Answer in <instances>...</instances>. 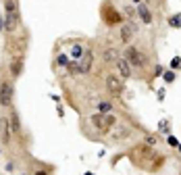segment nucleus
Masks as SVG:
<instances>
[{
	"label": "nucleus",
	"mask_w": 181,
	"mask_h": 175,
	"mask_svg": "<svg viewBox=\"0 0 181 175\" xmlns=\"http://www.w3.org/2000/svg\"><path fill=\"white\" fill-rule=\"evenodd\" d=\"M92 125L98 127L100 131H111V127L117 125V119H115V115H102V113H96V115L92 117Z\"/></svg>",
	"instance_id": "f257e3e1"
},
{
	"label": "nucleus",
	"mask_w": 181,
	"mask_h": 175,
	"mask_svg": "<svg viewBox=\"0 0 181 175\" xmlns=\"http://www.w3.org/2000/svg\"><path fill=\"white\" fill-rule=\"evenodd\" d=\"M125 58L129 61V65L131 67H146L148 65V56L142 52V50H138V48H127L125 50Z\"/></svg>",
	"instance_id": "f03ea898"
},
{
	"label": "nucleus",
	"mask_w": 181,
	"mask_h": 175,
	"mask_svg": "<svg viewBox=\"0 0 181 175\" xmlns=\"http://www.w3.org/2000/svg\"><path fill=\"white\" fill-rule=\"evenodd\" d=\"M69 67H71L73 73H88L90 67H92V54H90V52H85L84 61H81V58H79V61H73Z\"/></svg>",
	"instance_id": "7ed1b4c3"
},
{
	"label": "nucleus",
	"mask_w": 181,
	"mask_h": 175,
	"mask_svg": "<svg viewBox=\"0 0 181 175\" xmlns=\"http://www.w3.org/2000/svg\"><path fill=\"white\" fill-rule=\"evenodd\" d=\"M11 100H13V85H11V81H2V85H0V104L8 106Z\"/></svg>",
	"instance_id": "20e7f679"
},
{
	"label": "nucleus",
	"mask_w": 181,
	"mask_h": 175,
	"mask_svg": "<svg viewBox=\"0 0 181 175\" xmlns=\"http://www.w3.org/2000/svg\"><path fill=\"white\" fill-rule=\"evenodd\" d=\"M106 85H108V90H111L112 94H121V92H123V81H121L119 77H115V75H108Z\"/></svg>",
	"instance_id": "39448f33"
},
{
	"label": "nucleus",
	"mask_w": 181,
	"mask_h": 175,
	"mask_svg": "<svg viewBox=\"0 0 181 175\" xmlns=\"http://www.w3.org/2000/svg\"><path fill=\"white\" fill-rule=\"evenodd\" d=\"M135 31H138V25H135V23L123 25V29H121V40H123V42H129L133 35H135Z\"/></svg>",
	"instance_id": "423d86ee"
},
{
	"label": "nucleus",
	"mask_w": 181,
	"mask_h": 175,
	"mask_svg": "<svg viewBox=\"0 0 181 175\" xmlns=\"http://www.w3.org/2000/svg\"><path fill=\"white\" fill-rule=\"evenodd\" d=\"M115 63H117V69H119V73H121V77H129V75H131V69H129L131 65H129L127 58H117Z\"/></svg>",
	"instance_id": "0eeeda50"
},
{
	"label": "nucleus",
	"mask_w": 181,
	"mask_h": 175,
	"mask_svg": "<svg viewBox=\"0 0 181 175\" xmlns=\"http://www.w3.org/2000/svg\"><path fill=\"white\" fill-rule=\"evenodd\" d=\"M23 71V56H17V58H13L11 61V75H21Z\"/></svg>",
	"instance_id": "6e6552de"
},
{
	"label": "nucleus",
	"mask_w": 181,
	"mask_h": 175,
	"mask_svg": "<svg viewBox=\"0 0 181 175\" xmlns=\"http://www.w3.org/2000/svg\"><path fill=\"white\" fill-rule=\"evenodd\" d=\"M0 136H2V142L4 144H8L11 142V127H8V123H7V119H0Z\"/></svg>",
	"instance_id": "1a4fd4ad"
},
{
	"label": "nucleus",
	"mask_w": 181,
	"mask_h": 175,
	"mask_svg": "<svg viewBox=\"0 0 181 175\" xmlns=\"http://www.w3.org/2000/svg\"><path fill=\"white\" fill-rule=\"evenodd\" d=\"M15 27H17V11L15 13H7V25H4V29L8 34H13Z\"/></svg>",
	"instance_id": "9d476101"
},
{
	"label": "nucleus",
	"mask_w": 181,
	"mask_h": 175,
	"mask_svg": "<svg viewBox=\"0 0 181 175\" xmlns=\"http://www.w3.org/2000/svg\"><path fill=\"white\" fill-rule=\"evenodd\" d=\"M138 13H139V17H142V21H144V23H152V13H150V8H148L146 4H139Z\"/></svg>",
	"instance_id": "9b49d317"
},
{
	"label": "nucleus",
	"mask_w": 181,
	"mask_h": 175,
	"mask_svg": "<svg viewBox=\"0 0 181 175\" xmlns=\"http://www.w3.org/2000/svg\"><path fill=\"white\" fill-rule=\"evenodd\" d=\"M104 15H106V21H108V23H121V15H119L117 11H111V8L106 7Z\"/></svg>",
	"instance_id": "f8f14e48"
},
{
	"label": "nucleus",
	"mask_w": 181,
	"mask_h": 175,
	"mask_svg": "<svg viewBox=\"0 0 181 175\" xmlns=\"http://www.w3.org/2000/svg\"><path fill=\"white\" fill-rule=\"evenodd\" d=\"M11 127H13L15 133H19V129H21V123H19V115H17V113L11 115Z\"/></svg>",
	"instance_id": "ddd939ff"
},
{
	"label": "nucleus",
	"mask_w": 181,
	"mask_h": 175,
	"mask_svg": "<svg viewBox=\"0 0 181 175\" xmlns=\"http://www.w3.org/2000/svg\"><path fill=\"white\" fill-rule=\"evenodd\" d=\"M84 54H85V50L81 48V46H73V50H71V56H73L75 61H79V58H81Z\"/></svg>",
	"instance_id": "4468645a"
},
{
	"label": "nucleus",
	"mask_w": 181,
	"mask_h": 175,
	"mask_svg": "<svg viewBox=\"0 0 181 175\" xmlns=\"http://www.w3.org/2000/svg\"><path fill=\"white\" fill-rule=\"evenodd\" d=\"M112 136H115V140H123V138H127V136H129V129H127V127H121V129H119V133H112Z\"/></svg>",
	"instance_id": "2eb2a0df"
},
{
	"label": "nucleus",
	"mask_w": 181,
	"mask_h": 175,
	"mask_svg": "<svg viewBox=\"0 0 181 175\" xmlns=\"http://www.w3.org/2000/svg\"><path fill=\"white\" fill-rule=\"evenodd\" d=\"M56 63H58V65H65V67H67V65H71V63H69V56H67V54H58Z\"/></svg>",
	"instance_id": "dca6fc26"
},
{
	"label": "nucleus",
	"mask_w": 181,
	"mask_h": 175,
	"mask_svg": "<svg viewBox=\"0 0 181 175\" xmlns=\"http://www.w3.org/2000/svg\"><path fill=\"white\" fill-rule=\"evenodd\" d=\"M17 11V2L15 0H7V13H15Z\"/></svg>",
	"instance_id": "f3484780"
},
{
	"label": "nucleus",
	"mask_w": 181,
	"mask_h": 175,
	"mask_svg": "<svg viewBox=\"0 0 181 175\" xmlns=\"http://www.w3.org/2000/svg\"><path fill=\"white\" fill-rule=\"evenodd\" d=\"M119 56H117V52H115V50H106V61H117Z\"/></svg>",
	"instance_id": "a211bd4d"
},
{
	"label": "nucleus",
	"mask_w": 181,
	"mask_h": 175,
	"mask_svg": "<svg viewBox=\"0 0 181 175\" xmlns=\"http://www.w3.org/2000/svg\"><path fill=\"white\" fill-rule=\"evenodd\" d=\"M171 25L173 27H181V15H175L173 19H171Z\"/></svg>",
	"instance_id": "6ab92c4d"
},
{
	"label": "nucleus",
	"mask_w": 181,
	"mask_h": 175,
	"mask_svg": "<svg viewBox=\"0 0 181 175\" xmlns=\"http://www.w3.org/2000/svg\"><path fill=\"white\" fill-rule=\"evenodd\" d=\"M179 65H181V58H179V56H175L173 61H171V69H179Z\"/></svg>",
	"instance_id": "aec40b11"
},
{
	"label": "nucleus",
	"mask_w": 181,
	"mask_h": 175,
	"mask_svg": "<svg viewBox=\"0 0 181 175\" xmlns=\"http://www.w3.org/2000/svg\"><path fill=\"white\" fill-rule=\"evenodd\" d=\"M98 108H100V111H111V104H108V102H100V104H98Z\"/></svg>",
	"instance_id": "412c9836"
},
{
	"label": "nucleus",
	"mask_w": 181,
	"mask_h": 175,
	"mask_svg": "<svg viewBox=\"0 0 181 175\" xmlns=\"http://www.w3.org/2000/svg\"><path fill=\"white\" fill-rule=\"evenodd\" d=\"M173 79H175V75L171 71H167V73H165V81H173Z\"/></svg>",
	"instance_id": "4be33fe9"
},
{
	"label": "nucleus",
	"mask_w": 181,
	"mask_h": 175,
	"mask_svg": "<svg viewBox=\"0 0 181 175\" xmlns=\"http://www.w3.org/2000/svg\"><path fill=\"white\" fill-rule=\"evenodd\" d=\"M169 144H171V146H179V142H177V138H173V136L169 138Z\"/></svg>",
	"instance_id": "5701e85b"
},
{
	"label": "nucleus",
	"mask_w": 181,
	"mask_h": 175,
	"mask_svg": "<svg viewBox=\"0 0 181 175\" xmlns=\"http://www.w3.org/2000/svg\"><path fill=\"white\" fill-rule=\"evenodd\" d=\"M154 142H156V138H154V136H148V138H146V144H154Z\"/></svg>",
	"instance_id": "b1692460"
},
{
	"label": "nucleus",
	"mask_w": 181,
	"mask_h": 175,
	"mask_svg": "<svg viewBox=\"0 0 181 175\" xmlns=\"http://www.w3.org/2000/svg\"><path fill=\"white\" fill-rule=\"evenodd\" d=\"M38 175H46V173H44V171H40V173H38Z\"/></svg>",
	"instance_id": "393cba45"
},
{
	"label": "nucleus",
	"mask_w": 181,
	"mask_h": 175,
	"mask_svg": "<svg viewBox=\"0 0 181 175\" xmlns=\"http://www.w3.org/2000/svg\"><path fill=\"white\" fill-rule=\"evenodd\" d=\"M85 175H94V173H85Z\"/></svg>",
	"instance_id": "a878e982"
},
{
	"label": "nucleus",
	"mask_w": 181,
	"mask_h": 175,
	"mask_svg": "<svg viewBox=\"0 0 181 175\" xmlns=\"http://www.w3.org/2000/svg\"><path fill=\"white\" fill-rule=\"evenodd\" d=\"M179 150H181V144H179Z\"/></svg>",
	"instance_id": "bb28decb"
}]
</instances>
